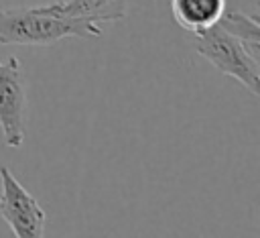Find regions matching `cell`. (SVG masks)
<instances>
[{
	"label": "cell",
	"instance_id": "obj_2",
	"mask_svg": "<svg viewBox=\"0 0 260 238\" xmlns=\"http://www.w3.org/2000/svg\"><path fill=\"white\" fill-rule=\"evenodd\" d=\"M195 51L219 73L234 77L250 94L260 96V61L219 22L195 33Z\"/></svg>",
	"mask_w": 260,
	"mask_h": 238
},
{
	"label": "cell",
	"instance_id": "obj_3",
	"mask_svg": "<svg viewBox=\"0 0 260 238\" xmlns=\"http://www.w3.org/2000/svg\"><path fill=\"white\" fill-rule=\"evenodd\" d=\"M0 216L18 238H41L45 234L47 212L8 167H0Z\"/></svg>",
	"mask_w": 260,
	"mask_h": 238
},
{
	"label": "cell",
	"instance_id": "obj_7",
	"mask_svg": "<svg viewBox=\"0 0 260 238\" xmlns=\"http://www.w3.org/2000/svg\"><path fill=\"white\" fill-rule=\"evenodd\" d=\"M217 22L236 39H240L252 57L260 59V24L256 12L246 14L242 10H230V12L225 10Z\"/></svg>",
	"mask_w": 260,
	"mask_h": 238
},
{
	"label": "cell",
	"instance_id": "obj_1",
	"mask_svg": "<svg viewBox=\"0 0 260 238\" xmlns=\"http://www.w3.org/2000/svg\"><path fill=\"white\" fill-rule=\"evenodd\" d=\"M100 24L71 18L59 12L57 4L16 6L0 10V45L49 47L63 39H98Z\"/></svg>",
	"mask_w": 260,
	"mask_h": 238
},
{
	"label": "cell",
	"instance_id": "obj_4",
	"mask_svg": "<svg viewBox=\"0 0 260 238\" xmlns=\"http://www.w3.org/2000/svg\"><path fill=\"white\" fill-rule=\"evenodd\" d=\"M26 85L20 59L0 61V130L4 144L18 148L24 142Z\"/></svg>",
	"mask_w": 260,
	"mask_h": 238
},
{
	"label": "cell",
	"instance_id": "obj_5",
	"mask_svg": "<svg viewBox=\"0 0 260 238\" xmlns=\"http://www.w3.org/2000/svg\"><path fill=\"white\" fill-rule=\"evenodd\" d=\"M171 12L181 28L195 35L221 18L225 0H171Z\"/></svg>",
	"mask_w": 260,
	"mask_h": 238
},
{
	"label": "cell",
	"instance_id": "obj_6",
	"mask_svg": "<svg viewBox=\"0 0 260 238\" xmlns=\"http://www.w3.org/2000/svg\"><path fill=\"white\" fill-rule=\"evenodd\" d=\"M55 4L65 16L81 18L91 24L118 22L128 14V0H59Z\"/></svg>",
	"mask_w": 260,
	"mask_h": 238
}]
</instances>
